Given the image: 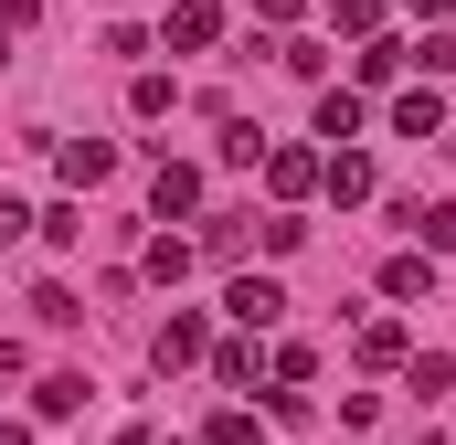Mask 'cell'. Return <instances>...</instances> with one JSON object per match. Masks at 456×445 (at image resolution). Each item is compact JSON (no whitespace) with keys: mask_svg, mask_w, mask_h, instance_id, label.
<instances>
[{"mask_svg":"<svg viewBox=\"0 0 456 445\" xmlns=\"http://www.w3.org/2000/svg\"><path fill=\"white\" fill-rule=\"evenodd\" d=\"M75 403H86V382H75V371H53V382H32V414H43V425H64Z\"/></svg>","mask_w":456,"mask_h":445,"instance_id":"8fae6325","label":"cell"},{"mask_svg":"<svg viewBox=\"0 0 456 445\" xmlns=\"http://www.w3.org/2000/svg\"><path fill=\"white\" fill-rule=\"evenodd\" d=\"M319 138H361V96H350V85L319 96Z\"/></svg>","mask_w":456,"mask_h":445,"instance_id":"7c38bea8","label":"cell"},{"mask_svg":"<svg viewBox=\"0 0 456 445\" xmlns=\"http://www.w3.org/2000/svg\"><path fill=\"white\" fill-rule=\"evenodd\" d=\"M446 127V107H436V85H414L403 107H393V138H436Z\"/></svg>","mask_w":456,"mask_h":445,"instance_id":"30bf717a","label":"cell"},{"mask_svg":"<svg viewBox=\"0 0 456 445\" xmlns=\"http://www.w3.org/2000/svg\"><path fill=\"white\" fill-rule=\"evenodd\" d=\"M149 213H159V222L202 213V170H191V159H159V181H149Z\"/></svg>","mask_w":456,"mask_h":445,"instance_id":"6da1fadb","label":"cell"},{"mask_svg":"<svg viewBox=\"0 0 456 445\" xmlns=\"http://www.w3.org/2000/svg\"><path fill=\"white\" fill-rule=\"evenodd\" d=\"M127 107H138V117H170V107H181V85H170V75H138V85H127Z\"/></svg>","mask_w":456,"mask_h":445,"instance_id":"9a60e30c","label":"cell"},{"mask_svg":"<svg viewBox=\"0 0 456 445\" xmlns=\"http://www.w3.org/2000/svg\"><path fill=\"white\" fill-rule=\"evenodd\" d=\"M21 21H32V0H0V32H21Z\"/></svg>","mask_w":456,"mask_h":445,"instance_id":"cb8c5ba5","label":"cell"},{"mask_svg":"<svg viewBox=\"0 0 456 445\" xmlns=\"http://www.w3.org/2000/svg\"><path fill=\"white\" fill-rule=\"evenodd\" d=\"M403 233H414L425 255H446L456 244V202H403Z\"/></svg>","mask_w":456,"mask_h":445,"instance_id":"52a82bcc","label":"cell"},{"mask_svg":"<svg viewBox=\"0 0 456 445\" xmlns=\"http://www.w3.org/2000/svg\"><path fill=\"white\" fill-rule=\"evenodd\" d=\"M224 159H233V170H255V159H265V138H255V117H233V127H224Z\"/></svg>","mask_w":456,"mask_h":445,"instance_id":"ac0fdd59","label":"cell"},{"mask_svg":"<svg viewBox=\"0 0 456 445\" xmlns=\"http://www.w3.org/2000/svg\"><path fill=\"white\" fill-rule=\"evenodd\" d=\"M149 276H159V287H181V276H191V244H181V233H159V244H149Z\"/></svg>","mask_w":456,"mask_h":445,"instance_id":"5bb4252c","label":"cell"},{"mask_svg":"<svg viewBox=\"0 0 456 445\" xmlns=\"http://www.w3.org/2000/svg\"><path fill=\"white\" fill-rule=\"evenodd\" d=\"M202 445H255V414H244V403H224V414L202 425Z\"/></svg>","mask_w":456,"mask_h":445,"instance_id":"2e32d148","label":"cell"},{"mask_svg":"<svg viewBox=\"0 0 456 445\" xmlns=\"http://www.w3.org/2000/svg\"><path fill=\"white\" fill-rule=\"evenodd\" d=\"M53 159H64V181H75V191H96V181L117 170V149H107V138H64Z\"/></svg>","mask_w":456,"mask_h":445,"instance_id":"8992f818","label":"cell"},{"mask_svg":"<svg viewBox=\"0 0 456 445\" xmlns=\"http://www.w3.org/2000/svg\"><path fill=\"white\" fill-rule=\"evenodd\" d=\"M414 11H425V21H436V11H456V0H414Z\"/></svg>","mask_w":456,"mask_h":445,"instance_id":"484cf974","label":"cell"},{"mask_svg":"<svg viewBox=\"0 0 456 445\" xmlns=\"http://www.w3.org/2000/svg\"><path fill=\"white\" fill-rule=\"evenodd\" d=\"M425 287H436V255H425V244H414V255H393V265H382V297H425Z\"/></svg>","mask_w":456,"mask_h":445,"instance_id":"9c48e42d","label":"cell"},{"mask_svg":"<svg viewBox=\"0 0 456 445\" xmlns=\"http://www.w3.org/2000/svg\"><path fill=\"white\" fill-rule=\"evenodd\" d=\"M170 445H181V435H170Z\"/></svg>","mask_w":456,"mask_h":445,"instance_id":"4316f807","label":"cell"},{"mask_svg":"<svg viewBox=\"0 0 456 445\" xmlns=\"http://www.w3.org/2000/svg\"><path fill=\"white\" fill-rule=\"evenodd\" d=\"M170 43H181V53L224 43V11H213V0H170Z\"/></svg>","mask_w":456,"mask_h":445,"instance_id":"5b68a950","label":"cell"},{"mask_svg":"<svg viewBox=\"0 0 456 445\" xmlns=\"http://www.w3.org/2000/svg\"><path fill=\"white\" fill-rule=\"evenodd\" d=\"M0 445H32V425H0Z\"/></svg>","mask_w":456,"mask_h":445,"instance_id":"d4e9b609","label":"cell"},{"mask_svg":"<svg viewBox=\"0 0 456 445\" xmlns=\"http://www.w3.org/2000/svg\"><path fill=\"white\" fill-rule=\"evenodd\" d=\"M21 222H32V213H21V202H11V191H0V244H11V233H21Z\"/></svg>","mask_w":456,"mask_h":445,"instance_id":"603a6c76","label":"cell"},{"mask_svg":"<svg viewBox=\"0 0 456 445\" xmlns=\"http://www.w3.org/2000/svg\"><path fill=\"white\" fill-rule=\"evenodd\" d=\"M403 75V43H361V85H393Z\"/></svg>","mask_w":456,"mask_h":445,"instance_id":"e0dca14e","label":"cell"},{"mask_svg":"<svg viewBox=\"0 0 456 445\" xmlns=\"http://www.w3.org/2000/svg\"><path fill=\"white\" fill-rule=\"evenodd\" d=\"M330 21H340V32H371V21H382V0H330Z\"/></svg>","mask_w":456,"mask_h":445,"instance_id":"44dd1931","label":"cell"},{"mask_svg":"<svg viewBox=\"0 0 456 445\" xmlns=\"http://www.w3.org/2000/svg\"><path fill=\"white\" fill-rule=\"evenodd\" d=\"M255 11H265V21H276V32H287V21H297V11H308V0H255Z\"/></svg>","mask_w":456,"mask_h":445,"instance_id":"7402d4cb","label":"cell"},{"mask_svg":"<svg viewBox=\"0 0 456 445\" xmlns=\"http://www.w3.org/2000/svg\"><path fill=\"white\" fill-rule=\"evenodd\" d=\"M403 350H414L403 319H371V329H361V371H403Z\"/></svg>","mask_w":456,"mask_h":445,"instance_id":"ba28073f","label":"cell"},{"mask_svg":"<svg viewBox=\"0 0 456 445\" xmlns=\"http://www.w3.org/2000/svg\"><path fill=\"white\" fill-rule=\"evenodd\" d=\"M181 360H202V319H170L159 329V371H181Z\"/></svg>","mask_w":456,"mask_h":445,"instance_id":"4fadbf2b","label":"cell"},{"mask_svg":"<svg viewBox=\"0 0 456 445\" xmlns=\"http://www.w3.org/2000/svg\"><path fill=\"white\" fill-rule=\"evenodd\" d=\"M265 181H276V202H308L319 191V149H265Z\"/></svg>","mask_w":456,"mask_h":445,"instance_id":"3957f363","label":"cell"},{"mask_svg":"<svg viewBox=\"0 0 456 445\" xmlns=\"http://www.w3.org/2000/svg\"><path fill=\"white\" fill-rule=\"evenodd\" d=\"M414 392H456V350H436V360H414Z\"/></svg>","mask_w":456,"mask_h":445,"instance_id":"ffe728a7","label":"cell"},{"mask_svg":"<svg viewBox=\"0 0 456 445\" xmlns=\"http://www.w3.org/2000/svg\"><path fill=\"white\" fill-rule=\"evenodd\" d=\"M319 191H330V202H371V159H361V149H330V159H319Z\"/></svg>","mask_w":456,"mask_h":445,"instance_id":"277c9868","label":"cell"},{"mask_svg":"<svg viewBox=\"0 0 456 445\" xmlns=\"http://www.w3.org/2000/svg\"><path fill=\"white\" fill-rule=\"evenodd\" d=\"M233 319H244V329H276V319H287V287H276V276H233V297H224Z\"/></svg>","mask_w":456,"mask_h":445,"instance_id":"7a4b0ae2","label":"cell"},{"mask_svg":"<svg viewBox=\"0 0 456 445\" xmlns=\"http://www.w3.org/2000/svg\"><path fill=\"white\" fill-rule=\"evenodd\" d=\"M403 64H425V75H456V32H425V53H403Z\"/></svg>","mask_w":456,"mask_h":445,"instance_id":"d6986e66","label":"cell"}]
</instances>
